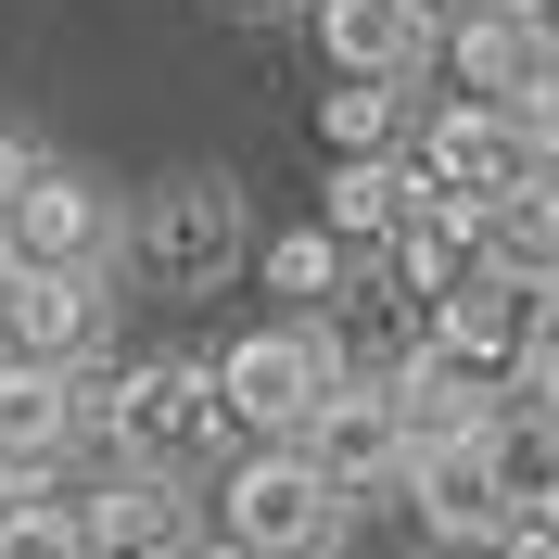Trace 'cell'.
<instances>
[{"instance_id":"4","label":"cell","mask_w":559,"mask_h":559,"mask_svg":"<svg viewBox=\"0 0 559 559\" xmlns=\"http://www.w3.org/2000/svg\"><path fill=\"white\" fill-rule=\"evenodd\" d=\"M216 369H191V356H153V369H128V382L103 394V432L128 445V471H153V484H178L191 457L216 445Z\"/></svg>"},{"instance_id":"11","label":"cell","mask_w":559,"mask_h":559,"mask_svg":"<svg viewBox=\"0 0 559 559\" xmlns=\"http://www.w3.org/2000/svg\"><path fill=\"white\" fill-rule=\"evenodd\" d=\"M90 344H103V280L13 267V293H0V356H26V369H90Z\"/></svg>"},{"instance_id":"7","label":"cell","mask_w":559,"mask_h":559,"mask_svg":"<svg viewBox=\"0 0 559 559\" xmlns=\"http://www.w3.org/2000/svg\"><path fill=\"white\" fill-rule=\"evenodd\" d=\"M140 254H153V280H178V293H204L229 254H242V191L229 178H166L153 204H140Z\"/></svg>"},{"instance_id":"14","label":"cell","mask_w":559,"mask_h":559,"mask_svg":"<svg viewBox=\"0 0 559 559\" xmlns=\"http://www.w3.org/2000/svg\"><path fill=\"white\" fill-rule=\"evenodd\" d=\"M394 419H407V457H432V445H471V432H484V382H471V369H445V356L419 344L407 369H394Z\"/></svg>"},{"instance_id":"22","label":"cell","mask_w":559,"mask_h":559,"mask_svg":"<svg viewBox=\"0 0 559 559\" xmlns=\"http://www.w3.org/2000/svg\"><path fill=\"white\" fill-rule=\"evenodd\" d=\"M509 26H522V51L559 76V0H509Z\"/></svg>"},{"instance_id":"8","label":"cell","mask_w":559,"mask_h":559,"mask_svg":"<svg viewBox=\"0 0 559 559\" xmlns=\"http://www.w3.org/2000/svg\"><path fill=\"white\" fill-rule=\"evenodd\" d=\"M90 419H103V407H90V382H76V369H26V356H0V457H13L26 484H51V471H64Z\"/></svg>"},{"instance_id":"29","label":"cell","mask_w":559,"mask_h":559,"mask_svg":"<svg viewBox=\"0 0 559 559\" xmlns=\"http://www.w3.org/2000/svg\"><path fill=\"white\" fill-rule=\"evenodd\" d=\"M547 204H559V178H547Z\"/></svg>"},{"instance_id":"24","label":"cell","mask_w":559,"mask_h":559,"mask_svg":"<svg viewBox=\"0 0 559 559\" xmlns=\"http://www.w3.org/2000/svg\"><path fill=\"white\" fill-rule=\"evenodd\" d=\"M26 178H38V153H26V140H13V128H0V216L26 204Z\"/></svg>"},{"instance_id":"28","label":"cell","mask_w":559,"mask_h":559,"mask_svg":"<svg viewBox=\"0 0 559 559\" xmlns=\"http://www.w3.org/2000/svg\"><path fill=\"white\" fill-rule=\"evenodd\" d=\"M191 559H242V547H229V534H204V547H191Z\"/></svg>"},{"instance_id":"6","label":"cell","mask_w":559,"mask_h":559,"mask_svg":"<svg viewBox=\"0 0 559 559\" xmlns=\"http://www.w3.org/2000/svg\"><path fill=\"white\" fill-rule=\"evenodd\" d=\"M0 242H13V267H38V280H103V254H115V204H103L76 166H38V178H26V204L0 216Z\"/></svg>"},{"instance_id":"26","label":"cell","mask_w":559,"mask_h":559,"mask_svg":"<svg viewBox=\"0 0 559 559\" xmlns=\"http://www.w3.org/2000/svg\"><path fill=\"white\" fill-rule=\"evenodd\" d=\"M26 496H38V484H26V471H13V457H0V522H13V509H26Z\"/></svg>"},{"instance_id":"3","label":"cell","mask_w":559,"mask_h":559,"mask_svg":"<svg viewBox=\"0 0 559 559\" xmlns=\"http://www.w3.org/2000/svg\"><path fill=\"white\" fill-rule=\"evenodd\" d=\"M419 344L445 356V369H471L484 394H509V382H534V356L559 344V293H522V280H457L445 306H432V331Z\"/></svg>"},{"instance_id":"23","label":"cell","mask_w":559,"mask_h":559,"mask_svg":"<svg viewBox=\"0 0 559 559\" xmlns=\"http://www.w3.org/2000/svg\"><path fill=\"white\" fill-rule=\"evenodd\" d=\"M496 559H559V509H522V522L496 534Z\"/></svg>"},{"instance_id":"21","label":"cell","mask_w":559,"mask_h":559,"mask_svg":"<svg viewBox=\"0 0 559 559\" xmlns=\"http://www.w3.org/2000/svg\"><path fill=\"white\" fill-rule=\"evenodd\" d=\"M0 559H90V496H51V484H38L13 522H0Z\"/></svg>"},{"instance_id":"25","label":"cell","mask_w":559,"mask_h":559,"mask_svg":"<svg viewBox=\"0 0 559 559\" xmlns=\"http://www.w3.org/2000/svg\"><path fill=\"white\" fill-rule=\"evenodd\" d=\"M432 26H471V13H509V0H419Z\"/></svg>"},{"instance_id":"17","label":"cell","mask_w":559,"mask_h":559,"mask_svg":"<svg viewBox=\"0 0 559 559\" xmlns=\"http://www.w3.org/2000/svg\"><path fill=\"white\" fill-rule=\"evenodd\" d=\"M484 457H496V484H509V509H559V407L547 394L496 407L484 419Z\"/></svg>"},{"instance_id":"19","label":"cell","mask_w":559,"mask_h":559,"mask_svg":"<svg viewBox=\"0 0 559 559\" xmlns=\"http://www.w3.org/2000/svg\"><path fill=\"white\" fill-rule=\"evenodd\" d=\"M394 115H407V90H331V103H318V128H331V153H344V166H382L394 153Z\"/></svg>"},{"instance_id":"20","label":"cell","mask_w":559,"mask_h":559,"mask_svg":"<svg viewBox=\"0 0 559 559\" xmlns=\"http://www.w3.org/2000/svg\"><path fill=\"white\" fill-rule=\"evenodd\" d=\"M267 293H293V318H318L344 293V242H331V229H280L267 242Z\"/></svg>"},{"instance_id":"9","label":"cell","mask_w":559,"mask_h":559,"mask_svg":"<svg viewBox=\"0 0 559 559\" xmlns=\"http://www.w3.org/2000/svg\"><path fill=\"white\" fill-rule=\"evenodd\" d=\"M407 509H419L432 534H445L457 559H471V547L496 559V534L522 522V509H509V484H496V457H484V432H471V445H432V457H407Z\"/></svg>"},{"instance_id":"15","label":"cell","mask_w":559,"mask_h":559,"mask_svg":"<svg viewBox=\"0 0 559 559\" xmlns=\"http://www.w3.org/2000/svg\"><path fill=\"white\" fill-rule=\"evenodd\" d=\"M484 280H522V293H559V204L534 178H509L484 204Z\"/></svg>"},{"instance_id":"18","label":"cell","mask_w":559,"mask_h":559,"mask_svg":"<svg viewBox=\"0 0 559 559\" xmlns=\"http://www.w3.org/2000/svg\"><path fill=\"white\" fill-rule=\"evenodd\" d=\"M445 51H457V90H471V103H522L534 76V51H522V26H509V13H471V26H445Z\"/></svg>"},{"instance_id":"27","label":"cell","mask_w":559,"mask_h":559,"mask_svg":"<svg viewBox=\"0 0 559 559\" xmlns=\"http://www.w3.org/2000/svg\"><path fill=\"white\" fill-rule=\"evenodd\" d=\"M522 394H547V407H559V344H547V356H534V382H522Z\"/></svg>"},{"instance_id":"10","label":"cell","mask_w":559,"mask_h":559,"mask_svg":"<svg viewBox=\"0 0 559 559\" xmlns=\"http://www.w3.org/2000/svg\"><path fill=\"white\" fill-rule=\"evenodd\" d=\"M432 13L419 0H318V51L356 76V90H407L419 64H432Z\"/></svg>"},{"instance_id":"13","label":"cell","mask_w":559,"mask_h":559,"mask_svg":"<svg viewBox=\"0 0 559 559\" xmlns=\"http://www.w3.org/2000/svg\"><path fill=\"white\" fill-rule=\"evenodd\" d=\"M419 178H432V191H457V204H496V191H509V115L496 103H445L432 115V128H419Z\"/></svg>"},{"instance_id":"2","label":"cell","mask_w":559,"mask_h":559,"mask_svg":"<svg viewBox=\"0 0 559 559\" xmlns=\"http://www.w3.org/2000/svg\"><path fill=\"white\" fill-rule=\"evenodd\" d=\"M216 534L242 559H331L344 547V496L318 484L293 445H254L229 484H216Z\"/></svg>"},{"instance_id":"12","label":"cell","mask_w":559,"mask_h":559,"mask_svg":"<svg viewBox=\"0 0 559 559\" xmlns=\"http://www.w3.org/2000/svg\"><path fill=\"white\" fill-rule=\"evenodd\" d=\"M204 534H191V484H153V471H128V484L90 496V559H191Z\"/></svg>"},{"instance_id":"1","label":"cell","mask_w":559,"mask_h":559,"mask_svg":"<svg viewBox=\"0 0 559 559\" xmlns=\"http://www.w3.org/2000/svg\"><path fill=\"white\" fill-rule=\"evenodd\" d=\"M344 394V356H331V331L318 318H267V331H242V344L216 356V407H229V432H254V445H306V419Z\"/></svg>"},{"instance_id":"5","label":"cell","mask_w":559,"mask_h":559,"mask_svg":"<svg viewBox=\"0 0 559 559\" xmlns=\"http://www.w3.org/2000/svg\"><path fill=\"white\" fill-rule=\"evenodd\" d=\"M293 457H306L344 509H356V496H382V484H407V419H394V382H356V369H344V394L306 419V445H293Z\"/></svg>"},{"instance_id":"16","label":"cell","mask_w":559,"mask_h":559,"mask_svg":"<svg viewBox=\"0 0 559 559\" xmlns=\"http://www.w3.org/2000/svg\"><path fill=\"white\" fill-rule=\"evenodd\" d=\"M419 204H432V178L382 153V166H344V178H331V216H318V229H331L344 254H356V242H407Z\"/></svg>"}]
</instances>
